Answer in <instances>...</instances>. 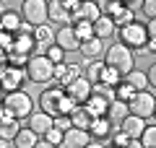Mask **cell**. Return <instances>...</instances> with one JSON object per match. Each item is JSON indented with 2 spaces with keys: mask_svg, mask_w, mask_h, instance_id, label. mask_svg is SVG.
<instances>
[{
  "mask_svg": "<svg viewBox=\"0 0 156 148\" xmlns=\"http://www.w3.org/2000/svg\"><path fill=\"white\" fill-rule=\"evenodd\" d=\"M39 107H42V112L50 117H70L73 112H76V101H73L70 96H68L65 88L60 86H47L44 91L39 93Z\"/></svg>",
  "mask_w": 156,
  "mask_h": 148,
  "instance_id": "6da1fadb",
  "label": "cell"
},
{
  "mask_svg": "<svg viewBox=\"0 0 156 148\" xmlns=\"http://www.w3.org/2000/svg\"><path fill=\"white\" fill-rule=\"evenodd\" d=\"M104 65L125 78L128 73L135 70V52L130 47H125L122 42H115V44H109V49L104 55Z\"/></svg>",
  "mask_w": 156,
  "mask_h": 148,
  "instance_id": "7a4b0ae2",
  "label": "cell"
},
{
  "mask_svg": "<svg viewBox=\"0 0 156 148\" xmlns=\"http://www.w3.org/2000/svg\"><path fill=\"white\" fill-rule=\"evenodd\" d=\"M55 62L50 60L47 55H34L26 65V78L31 83H39V86H44V83H55Z\"/></svg>",
  "mask_w": 156,
  "mask_h": 148,
  "instance_id": "3957f363",
  "label": "cell"
},
{
  "mask_svg": "<svg viewBox=\"0 0 156 148\" xmlns=\"http://www.w3.org/2000/svg\"><path fill=\"white\" fill-rule=\"evenodd\" d=\"M3 107L16 117L18 122L29 120L34 115V101L26 91H13V93H3Z\"/></svg>",
  "mask_w": 156,
  "mask_h": 148,
  "instance_id": "277c9868",
  "label": "cell"
},
{
  "mask_svg": "<svg viewBox=\"0 0 156 148\" xmlns=\"http://www.w3.org/2000/svg\"><path fill=\"white\" fill-rule=\"evenodd\" d=\"M117 39L125 44V47H130L135 52V49H146V44H148V26H146L143 21H135L130 23V26L120 29V34H117Z\"/></svg>",
  "mask_w": 156,
  "mask_h": 148,
  "instance_id": "5b68a950",
  "label": "cell"
},
{
  "mask_svg": "<svg viewBox=\"0 0 156 148\" xmlns=\"http://www.w3.org/2000/svg\"><path fill=\"white\" fill-rule=\"evenodd\" d=\"M21 16L34 29L44 26V23H50V3H44V0H23L21 3Z\"/></svg>",
  "mask_w": 156,
  "mask_h": 148,
  "instance_id": "8992f818",
  "label": "cell"
},
{
  "mask_svg": "<svg viewBox=\"0 0 156 148\" xmlns=\"http://www.w3.org/2000/svg\"><path fill=\"white\" fill-rule=\"evenodd\" d=\"M154 112H156V96L148 91H138L130 101V115L133 117H140V120H154Z\"/></svg>",
  "mask_w": 156,
  "mask_h": 148,
  "instance_id": "52a82bcc",
  "label": "cell"
},
{
  "mask_svg": "<svg viewBox=\"0 0 156 148\" xmlns=\"http://www.w3.org/2000/svg\"><path fill=\"white\" fill-rule=\"evenodd\" d=\"M0 81H3V93L21 91L23 81H26V70H21V68H11V65H5L3 70H0Z\"/></svg>",
  "mask_w": 156,
  "mask_h": 148,
  "instance_id": "ba28073f",
  "label": "cell"
},
{
  "mask_svg": "<svg viewBox=\"0 0 156 148\" xmlns=\"http://www.w3.org/2000/svg\"><path fill=\"white\" fill-rule=\"evenodd\" d=\"M65 91H68V96L76 101V107H86V104H89V99L94 96V86H91L89 78H78V81L70 83Z\"/></svg>",
  "mask_w": 156,
  "mask_h": 148,
  "instance_id": "9c48e42d",
  "label": "cell"
},
{
  "mask_svg": "<svg viewBox=\"0 0 156 148\" xmlns=\"http://www.w3.org/2000/svg\"><path fill=\"white\" fill-rule=\"evenodd\" d=\"M78 78H83V73H81V65H76V62H62L55 68V86L60 88H68Z\"/></svg>",
  "mask_w": 156,
  "mask_h": 148,
  "instance_id": "30bf717a",
  "label": "cell"
},
{
  "mask_svg": "<svg viewBox=\"0 0 156 148\" xmlns=\"http://www.w3.org/2000/svg\"><path fill=\"white\" fill-rule=\"evenodd\" d=\"M120 130V127H115L107 117H101V120H94L91 122V127H89V135H91V140H99V143H104V146H109L112 143V135Z\"/></svg>",
  "mask_w": 156,
  "mask_h": 148,
  "instance_id": "8fae6325",
  "label": "cell"
},
{
  "mask_svg": "<svg viewBox=\"0 0 156 148\" xmlns=\"http://www.w3.org/2000/svg\"><path fill=\"white\" fill-rule=\"evenodd\" d=\"M55 44H57L60 49H65V52H76V49H81V39H78V34H76V29H73V26L57 29Z\"/></svg>",
  "mask_w": 156,
  "mask_h": 148,
  "instance_id": "7c38bea8",
  "label": "cell"
},
{
  "mask_svg": "<svg viewBox=\"0 0 156 148\" xmlns=\"http://www.w3.org/2000/svg\"><path fill=\"white\" fill-rule=\"evenodd\" d=\"M81 55H83V60L86 62H96V60H104V55H107V47H104V42L101 39H89V42H83L81 44V49H78Z\"/></svg>",
  "mask_w": 156,
  "mask_h": 148,
  "instance_id": "4fadbf2b",
  "label": "cell"
},
{
  "mask_svg": "<svg viewBox=\"0 0 156 148\" xmlns=\"http://www.w3.org/2000/svg\"><path fill=\"white\" fill-rule=\"evenodd\" d=\"M50 23H60V29L62 26H73V16L65 8L62 0H50Z\"/></svg>",
  "mask_w": 156,
  "mask_h": 148,
  "instance_id": "5bb4252c",
  "label": "cell"
},
{
  "mask_svg": "<svg viewBox=\"0 0 156 148\" xmlns=\"http://www.w3.org/2000/svg\"><path fill=\"white\" fill-rule=\"evenodd\" d=\"M29 127H31L34 132H37L39 138H44L47 132L55 127V117H50V115H44V112H34L31 117H29Z\"/></svg>",
  "mask_w": 156,
  "mask_h": 148,
  "instance_id": "9a60e30c",
  "label": "cell"
},
{
  "mask_svg": "<svg viewBox=\"0 0 156 148\" xmlns=\"http://www.w3.org/2000/svg\"><path fill=\"white\" fill-rule=\"evenodd\" d=\"M146 127H148V122H146V120H140V117H133V115H130L128 120L120 125V130H122L130 140H140V138H143V132H146Z\"/></svg>",
  "mask_w": 156,
  "mask_h": 148,
  "instance_id": "2e32d148",
  "label": "cell"
},
{
  "mask_svg": "<svg viewBox=\"0 0 156 148\" xmlns=\"http://www.w3.org/2000/svg\"><path fill=\"white\" fill-rule=\"evenodd\" d=\"M128 117H130V104H128V101H117V99H115V101L109 104V109H107V120H109L115 127H120Z\"/></svg>",
  "mask_w": 156,
  "mask_h": 148,
  "instance_id": "e0dca14e",
  "label": "cell"
},
{
  "mask_svg": "<svg viewBox=\"0 0 156 148\" xmlns=\"http://www.w3.org/2000/svg\"><path fill=\"white\" fill-rule=\"evenodd\" d=\"M89 143H91L89 130H78V127H70V130L65 132V143H62V148H86Z\"/></svg>",
  "mask_w": 156,
  "mask_h": 148,
  "instance_id": "ac0fdd59",
  "label": "cell"
},
{
  "mask_svg": "<svg viewBox=\"0 0 156 148\" xmlns=\"http://www.w3.org/2000/svg\"><path fill=\"white\" fill-rule=\"evenodd\" d=\"M117 34H120V29L115 26V21H112L109 16H101L99 21L94 23V37H96V39H101V42H107V39L117 37Z\"/></svg>",
  "mask_w": 156,
  "mask_h": 148,
  "instance_id": "d6986e66",
  "label": "cell"
},
{
  "mask_svg": "<svg viewBox=\"0 0 156 148\" xmlns=\"http://www.w3.org/2000/svg\"><path fill=\"white\" fill-rule=\"evenodd\" d=\"M101 16H104V13H101L99 3H81V5H78L76 18H73V23H76V21H89V23H96Z\"/></svg>",
  "mask_w": 156,
  "mask_h": 148,
  "instance_id": "ffe728a7",
  "label": "cell"
},
{
  "mask_svg": "<svg viewBox=\"0 0 156 148\" xmlns=\"http://www.w3.org/2000/svg\"><path fill=\"white\" fill-rule=\"evenodd\" d=\"M21 26H23V16L21 13H16V11H5L3 13V23H0L3 34H16Z\"/></svg>",
  "mask_w": 156,
  "mask_h": 148,
  "instance_id": "44dd1931",
  "label": "cell"
},
{
  "mask_svg": "<svg viewBox=\"0 0 156 148\" xmlns=\"http://www.w3.org/2000/svg\"><path fill=\"white\" fill-rule=\"evenodd\" d=\"M109 104H112V101H107V99H101V96H91L89 104H86V112H89L94 120H101V117H107Z\"/></svg>",
  "mask_w": 156,
  "mask_h": 148,
  "instance_id": "7402d4cb",
  "label": "cell"
},
{
  "mask_svg": "<svg viewBox=\"0 0 156 148\" xmlns=\"http://www.w3.org/2000/svg\"><path fill=\"white\" fill-rule=\"evenodd\" d=\"M42 140V138L37 135V132L31 130V127H21V132L16 135V140H13V146L16 148H37V143Z\"/></svg>",
  "mask_w": 156,
  "mask_h": 148,
  "instance_id": "603a6c76",
  "label": "cell"
},
{
  "mask_svg": "<svg viewBox=\"0 0 156 148\" xmlns=\"http://www.w3.org/2000/svg\"><path fill=\"white\" fill-rule=\"evenodd\" d=\"M125 81H128L130 86L135 88V91H148V88H151V83H148V73H146V70H138V68H135L133 73H128V76H125Z\"/></svg>",
  "mask_w": 156,
  "mask_h": 148,
  "instance_id": "cb8c5ba5",
  "label": "cell"
},
{
  "mask_svg": "<svg viewBox=\"0 0 156 148\" xmlns=\"http://www.w3.org/2000/svg\"><path fill=\"white\" fill-rule=\"evenodd\" d=\"M104 60H96V62H86V70H83V78H89L91 86L101 83V76H104Z\"/></svg>",
  "mask_w": 156,
  "mask_h": 148,
  "instance_id": "d4e9b609",
  "label": "cell"
},
{
  "mask_svg": "<svg viewBox=\"0 0 156 148\" xmlns=\"http://www.w3.org/2000/svg\"><path fill=\"white\" fill-rule=\"evenodd\" d=\"M70 122H73V127H78V130H89L91 122H94V117L86 112V107H76V112L70 115Z\"/></svg>",
  "mask_w": 156,
  "mask_h": 148,
  "instance_id": "484cf974",
  "label": "cell"
},
{
  "mask_svg": "<svg viewBox=\"0 0 156 148\" xmlns=\"http://www.w3.org/2000/svg\"><path fill=\"white\" fill-rule=\"evenodd\" d=\"M112 21H115V26L117 29H125V26H130V23H135L138 18H135V13H133V8H128V5H122L120 11L112 16Z\"/></svg>",
  "mask_w": 156,
  "mask_h": 148,
  "instance_id": "4316f807",
  "label": "cell"
},
{
  "mask_svg": "<svg viewBox=\"0 0 156 148\" xmlns=\"http://www.w3.org/2000/svg\"><path fill=\"white\" fill-rule=\"evenodd\" d=\"M34 39H37L39 44H44V47H52L57 39V31L50 26V23H44V26H39L37 31H34Z\"/></svg>",
  "mask_w": 156,
  "mask_h": 148,
  "instance_id": "83f0119b",
  "label": "cell"
},
{
  "mask_svg": "<svg viewBox=\"0 0 156 148\" xmlns=\"http://www.w3.org/2000/svg\"><path fill=\"white\" fill-rule=\"evenodd\" d=\"M18 132H21V125H18V120H13V122H0V140L13 143Z\"/></svg>",
  "mask_w": 156,
  "mask_h": 148,
  "instance_id": "f1b7e54d",
  "label": "cell"
},
{
  "mask_svg": "<svg viewBox=\"0 0 156 148\" xmlns=\"http://www.w3.org/2000/svg\"><path fill=\"white\" fill-rule=\"evenodd\" d=\"M73 29H76L81 44L89 42V39H94V23H89V21H76V23H73Z\"/></svg>",
  "mask_w": 156,
  "mask_h": 148,
  "instance_id": "f546056e",
  "label": "cell"
},
{
  "mask_svg": "<svg viewBox=\"0 0 156 148\" xmlns=\"http://www.w3.org/2000/svg\"><path fill=\"white\" fill-rule=\"evenodd\" d=\"M135 93H138V91H135V88L130 86V83L125 81V78H122V83H120V86L115 88V96H117V101H128V104L133 101V96H135Z\"/></svg>",
  "mask_w": 156,
  "mask_h": 148,
  "instance_id": "4dcf8cb0",
  "label": "cell"
},
{
  "mask_svg": "<svg viewBox=\"0 0 156 148\" xmlns=\"http://www.w3.org/2000/svg\"><path fill=\"white\" fill-rule=\"evenodd\" d=\"M125 5V3H122V0H101V3H99V8H101V13H104V16H115V13L117 11H120V8H122Z\"/></svg>",
  "mask_w": 156,
  "mask_h": 148,
  "instance_id": "1f68e13d",
  "label": "cell"
},
{
  "mask_svg": "<svg viewBox=\"0 0 156 148\" xmlns=\"http://www.w3.org/2000/svg\"><path fill=\"white\" fill-rule=\"evenodd\" d=\"M101 83H104V86H112V88H117L120 83H122V76H120V73H115L112 68H104V76H101Z\"/></svg>",
  "mask_w": 156,
  "mask_h": 148,
  "instance_id": "d6a6232c",
  "label": "cell"
},
{
  "mask_svg": "<svg viewBox=\"0 0 156 148\" xmlns=\"http://www.w3.org/2000/svg\"><path fill=\"white\" fill-rule=\"evenodd\" d=\"M47 57H50L55 65H62V62H65V57H68V52H65V49H60L57 44H52V47L47 49Z\"/></svg>",
  "mask_w": 156,
  "mask_h": 148,
  "instance_id": "836d02e7",
  "label": "cell"
},
{
  "mask_svg": "<svg viewBox=\"0 0 156 148\" xmlns=\"http://www.w3.org/2000/svg\"><path fill=\"white\" fill-rule=\"evenodd\" d=\"M94 96H101V99H107V101H115V88L112 86H104V83H96L94 86Z\"/></svg>",
  "mask_w": 156,
  "mask_h": 148,
  "instance_id": "e575fe53",
  "label": "cell"
},
{
  "mask_svg": "<svg viewBox=\"0 0 156 148\" xmlns=\"http://www.w3.org/2000/svg\"><path fill=\"white\" fill-rule=\"evenodd\" d=\"M140 143H143V148H156V125H148V127H146Z\"/></svg>",
  "mask_w": 156,
  "mask_h": 148,
  "instance_id": "d590c367",
  "label": "cell"
},
{
  "mask_svg": "<svg viewBox=\"0 0 156 148\" xmlns=\"http://www.w3.org/2000/svg\"><path fill=\"white\" fill-rule=\"evenodd\" d=\"M44 140L52 143V146H57V148H62V143H65V132H60L57 127H52V130L44 135Z\"/></svg>",
  "mask_w": 156,
  "mask_h": 148,
  "instance_id": "8d00e7d4",
  "label": "cell"
},
{
  "mask_svg": "<svg viewBox=\"0 0 156 148\" xmlns=\"http://www.w3.org/2000/svg\"><path fill=\"white\" fill-rule=\"evenodd\" d=\"M140 8H143L146 21H156V0H143V3H140Z\"/></svg>",
  "mask_w": 156,
  "mask_h": 148,
  "instance_id": "74e56055",
  "label": "cell"
},
{
  "mask_svg": "<svg viewBox=\"0 0 156 148\" xmlns=\"http://www.w3.org/2000/svg\"><path fill=\"white\" fill-rule=\"evenodd\" d=\"M130 143H133V140H130V138L125 135L122 130H117L115 135H112V143H109V146H115V148H128Z\"/></svg>",
  "mask_w": 156,
  "mask_h": 148,
  "instance_id": "f35d334b",
  "label": "cell"
},
{
  "mask_svg": "<svg viewBox=\"0 0 156 148\" xmlns=\"http://www.w3.org/2000/svg\"><path fill=\"white\" fill-rule=\"evenodd\" d=\"M55 127L60 132H68L73 127V122H70V117H55Z\"/></svg>",
  "mask_w": 156,
  "mask_h": 148,
  "instance_id": "ab89813d",
  "label": "cell"
},
{
  "mask_svg": "<svg viewBox=\"0 0 156 148\" xmlns=\"http://www.w3.org/2000/svg\"><path fill=\"white\" fill-rule=\"evenodd\" d=\"M146 73H148V83H151V88H156V62H154V65H151Z\"/></svg>",
  "mask_w": 156,
  "mask_h": 148,
  "instance_id": "60d3db41",
  "label": "cell"
},
{
  "mask_svg": "<svg viewBox=\"0 0 156 148\" xmlns=\"http://www.w3.org/2000/svg\"><path fill=\"white\" fill-rule=\"evenodd\" d=\"M146 52L156 57V39H148V44H146Z\"/></svg>",
  "mask_w": 156,
  "mask_h": 148,
  "instance_id": "b9f144b4",
  "label": "cell"
},
{
  "mask_svg": "<svg viewBox=\"0 0 156 148\" xmlns=\"http://www.w3.org/2000/svg\"><path fill=\"white\" fill-rule=\"evenodd\" d=\"M146 26H148V37L156 39V21H146Z\"/></svg>",
  "mask_w": 156,
  "mask_h": 148,
  "instance_id": "7bdbcfd3",
  "label": "cell"
},
{
  "mask_svg": "<svg viewBox=\"0 0 156 148\" xmlns=\"http://www.w3.org/2000/svg\"><path fill=\"white\" fill-rule=\"evenodd\" d=\"M37 148H57V146H52V143H47V140H44V138H42V140H39V143H37Z\"/></svg>",
  "mask_w": 156,
  "mask_h": 148,
  "instance_id": "ee69618b",
  "label": "cell"
},
{
  "mask_svg": "<svg viewBox=\"0 0 156 148\" xmlns=\"http://www.w3.org/2000/svg\"><path fill=\"white\" fill-rule=\"evenodd\" d=\"M86 148H107V146H104V143H99V140H91Z\"/></svg>",
  "mask_w": 156,
  "mask_h": 148,
  "instance_id": "f6af8a7d",
  "label": "cell"
},
{
  "mask_svg": "<svg viewBox=\"0 0 156 148\" xmlns=\"http://www.w3.org/2000/svg\"><path fill=\"white\" fill-rule=\"evenodd\" d=\"M128 148H143V143H140V140H133V143H130Z\"/></svg>",
  "mask_w": 156,
  "mask_h": 148,
  "instance_id": "bcb514c9",
  "label": "cell"
},
{
  "mask_svg": "<svg viewBox=\"0 0 156 148\" xmlns=\"http://www.w3.org/2000/svg\"><path fill=\"white\" fill-rule=\"evenodd\" d=\"M107 148H115V146H107Z\"/></svg>",
  "mask_w": 156,
  "mask_h": 148,
  "instance_id": "7dc6e473",
  "label": "cell"
},
{
  "mask_svg": "<svg viewBox=\"0 0 156 148\" xmlns=\"http://www.w3.org/2000/svg\"><path fill=\"white\" fill-rule=\"evenodd\" d=\"M154 120H156V112H154Z\"/></svg>",
  "mask_w": 156,
  "mask_h": 148,
  "instance_id": "c3c4849f",
  "label": "cell"
}]
</instances>
